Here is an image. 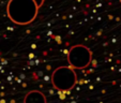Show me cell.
Returning a JSON list of instances; mask_svg holds the SVG:
<instances>
[{"label":"cell","mask_w":121,"mask_h":103,"mask_svg":"<svg viewBox=\"0 0 121 103\" xmlns=\"http://www.w3.org/2000/svg\"><path fill=\"white\" fill-rule=\"evenodd\" d=\"M39 9L34 0H10L7 5V14L14 24L25 26L37 18Z\"/></svg>","instance_id":"cell-1"},{"label":"cell","mask_w":121,"mask_h":103,"mask_svg":"<svg viewBox=\"0 0 121 103\" xmlns=\"http://www.w3.org/2000/svg\"><path fill=\"white\" fill-rule=\"evenodd\" d=\"M77 83V75L71 66L59 67L53 72L52 84L58 91H70Z\"/></svg>","instance_id":"cell-2"},{"label":"cell","mask_w":121,"mask_h":103,"mask_svg":"<svg viewBox=\"0 0 121 103\" xmlns=\"http://www.w3.org/2000/svg\"><path fill=\"white\" fill-rule=\"evenodd\" d=\"M92 59V52L86 45H74L68 53L69 64L74 69H85L90 64Z\"/></svg>","instance_id":"cell-3"},{"label":"cell","mask_w":121,"mask_h":103,"mask_svg":"<svg viewBox=\"0 0 121 103\" xmlns=\"http://www.w3.org/2000/svg\"><path fill=\"white\" fill-rule=\"evenodd\" d=\"M24 103H46V97L39 90H31L25 96Z\"/></svg>","instance_id":"cell-4"},{"label":"cell","mask_w":121,"mask_h":103,"mask_svg":"<svg viewBox=\"0 0 121 103\" xmlns=\"http://www.w3.org/2000/svg\"><path fill=\"white\" fill-rule=\"evenodd\" d=\"M34 1H35V2L38 3L39 8H41L42 5H43V3H44V1H45V0H34Z\"/></svg>","instance_id":"cell-5"}]
</instances>
